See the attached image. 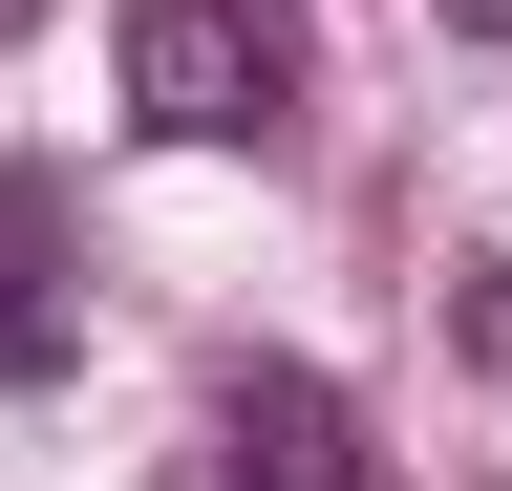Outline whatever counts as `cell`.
Wrapping results in <instances>:
<instances>
[{"label": "cell", "instance_id": "obj_1", "mask_svg": "<svg viewBox=\"0 0 512 491\" xmlns=\"http://www.w3.org/2000/svg\"><path fill=\"white\" fill-rule=\"evenodd\" d=\"M128 129L256 150L278 129V22H256V0H128Z\"/></svg>", "mask_w": 512, "mask_h": 491}, {"label": "cell", "instance_id": "obj_3", "mask_svg": "<svg viewBox=\"0 0 512 491\" xmlns=\"http://www.w3.org/2000/svg\"><path fill=\"white\" fill-rule=\"evenodd\" d=\"M22 363H64V278H43V214L0 193V385H22Z\"/></svg>", "mask_w": 512, "mask_h": 491}, {"label": "cell", "instance_id": "obj_5", "mask_svg": "<svg viewBox=\"0 0 512 491\" xmlns=\"http://www.w3.org/2000/svg\"><path fill=\"white\" fill-rule=\"evenodd\" d=\"M448 22H470V43H512V0H448Z\"/></svg>", "mask_w": 512, "mask_h": 491}, {"label": "cell", "instance_id": "obj_2", "mask_svg": "<svg viewBox=\"0 0 512 491\" xmlns=\"http://www.w3.org/2000/svg\"><path fill=\"white\" fill-rule=\"evenodd\" d=\"M214 427H235V491H363V427H342V385H299V363H256Z\"/></svg>", "mask_w": 512, "mask_h": 491}, {"label": "cell", "instance_id": "obj_6", "mask_svg": "<svg viewBox=\"0 0 512 491\" xmlns=\"http://www.w3.org/2000/svg\"><path fill=\"white\" fill-rule=\"evenodd\" d=\"M22 22H43V0H0V43H22Z\"/></svg>", "mask_w": 512, "mask_h": 491}, {"label": "cell", "instance_id": "obj_4", "mask_svg": "<svg viewBox=\"0 0 512 491\" xmlns=\"http://www.w3.org/2000/svg\"><path fill=\"white\" fill-rule=\"evenodd\" d=\"M448 342H470L491 385H512V257H470V278H448Z\"/></svg>", "mask_w": 512, "mask_h": 491}]
</instances>
